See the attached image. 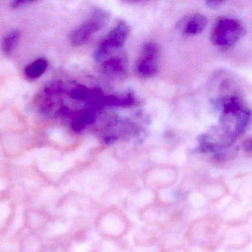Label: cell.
<instances>
[{"instance_id": "1", "label": "cell", "mask_w": 252, "mask_h": 252, "mask_svg": "<svg viewBox=\"0 0 252 252\" xmlns=\"http://www.w3.org/2000/svg\"><path fill=\"white\" fill-rule=\"evenodd\" d=\"M250 110L243 101L237 96L224 98L220 130L217 134L219 140L217 147L231 146L246 130L250 121Z\"/></svg>"}, {"instance_id": "2", "label": "cell", "mask_w": 252, "mask_h": 252, "mask_svg": "<svg viewBox=\"0 0 252 252\" xmlns=\"http://www.w3.org/2000/svg\"><path fill=\"white\" fill-rule=\"evenodd\" d=\"M245 34V27L240 20L222 17L214 25L211 40L215 46L229 48L234 46Z\"/></svg>"}, {"instance_id": "3", "label": "cell", "mask_w": 252, "mask_h": 252, "mask_svg": "<svg viewBox=\"0 0 252 252\" xmlns=\"http://www.w3.org/2000/svg\"><path fill=\"white\" fill-rule=\"evenodd\" d=\"M130 28L123 20H121L109 32L95 51V58L98 62H104L116 50L122 48L129 37Z\"/></svg>"}, {"instance_id": "4", "label": "cell", "mask_w": 252, "mask_h": 252, "mask_svg": "<svg viewBox=\"0 0 252 252\" xmlns=\"http://www.w3.org/2000/svg\"><path fill=\"white\" fill-rule=\"evenodd\" d=\"M109 14L104 10H96L85 23L73 31L70 42L74 46L88 43L95 33L100 32L108 21Z\"/></svg>"}, {"instance_id": "5", "label": "cell", "mask_w": 252, "mask_h": 252, "mask_svg": "<svg viewBox=\"0 0 252 252\" xmlns=\"http://www.w3.org/2000/svg\"><path fill=\"white\" fill-rule=\"evenodd\" d=\"M160 48L154 42H148L143 45L141 55L138 57L135 70L140 77L150 78L158 71Z\"/></svg>"}, {"instance_id": "6", "label": "cell", "mask_w": 252, "mask_h": 252, "mask_svg": "<svg viewBox=\"0 0 252 252\" xmlns=\"http://www.w3.org/2000/svg\"><path fill=\"white\" fill-rule=\"evenodd\" d=\"M207 24V18L203 14H190L181 20L179 30L184 36H196L203 32Z\"/></svg>"}, {"instance_id": "7", "label": "cell", "mask_w": 252, "mask_h": 252, "mask_svg": "<svg viewBox=\"0 0 252 252\" xmlns=\"http://www.w3.org/2000/svg\"><path fill=\"white\" fill-rule=\"evenodd\" d=\"M104 71L110 77L123 76L126 72V64L122 57H115L104 61Z\"/></svg>"}, {"instance_id": "8", "label": "cell", "mask_w": 252, "mask_h": 252, "mask_svg": "<svg viewBox=\"0 0 252 252\" xmlns=\"http://www.w3.org/2000/svg\"><path fill=\"white\" fill-rule=\"evenodd\" d=\"M48 68V61L45 59L40 58L26 66L25 74L31 79H36L40 77Z\"/></svg>"}, {"instance_id": "9", "label": "cell", "mask_w": 252, "mask_h": 252, "mask_svg": "<svg viewBox=\"0 0 252 252\" xmlns=\"http://www.w3.org/2000/svg\"><path fill=\"white\" fill-rule=\"evenodd\" d=\"M20 34L19 32H14L10 33L5 36L2 41V48L4 53L10 54L17 48L19 42H20Z\"/></svg>"}, {"instance_id": "10", "label": "cell", "mask_w": 252, "mask_h": 252, "mask_svg": "<svg viewBox=\"0 0 252 252\" xmlns=\"http://www.w3.org/2000/svg\"><path fill=\"white\" fill-rule=\"evenodd\" d=\"M223 3L224 2L222 1H208L206 2L207 6L212 9H218V8H220Z\"/></svg>"}]
</instances>
